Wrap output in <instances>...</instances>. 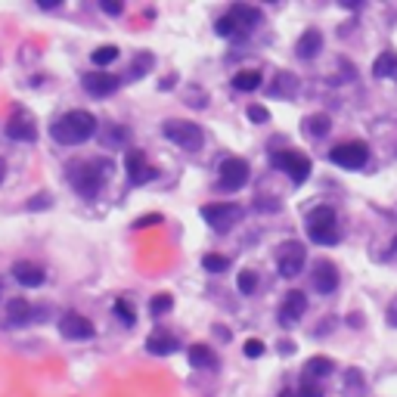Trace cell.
<instances>
[{
    "instance_id": "cell-27",
    "label": "cell",
    "mask_w": 397,
    "mask_h": 397,
    "mask_svg": "<svg viewBox=\"0 0 397 397\" xmlns=\"http://www.w3.org/2000/svg\"><path fill=\"white\" fill-rule=\"evenodd\" d=\"M363 388H366V382H363L360 369H348V373H344V394H348V397H360Z\"/></svg>"
},
{
    "instance_id": "cell-34",
    "label": "cell",
    "mask_w": 397,
    "mask_h": 397,
    "mask_svg": "<svg viewBox=\"0 0 397 397\" xmlns=\"http://www.w3.org/2000/svg\"><path fill=\"white\" fill-rule=\"evenodd\" d=\"M156 224H162V214H143L134 221V230H146V227H156Z\"/></svg>"
},
{
    "instance_id": "cell-16",
    "label": "cell",
    "mask_w": 397,
    "mask_h": 397,
    "mask_svg": "<svg viewBox=\"0 0 397 397\" xmlns=\"http://www.w3.org/2000/svg\"><path fill=\"white\" fill-rule=\"evenodd\" d=\"M304 310H308V298H304V292H289L280 308V323L283 326H295L298 320L304 317Z\"/></svg>"
},
{
    "instance_id": "cell-39",
    "label": "cell",
    "mask_w": 397,
    "mask_h": 397,
    "mask_svg": "<svg viewBox=\"0 0 397 397\" xmlns=\"http://www.w3.org/2000/svg\"><path fill=\"white\" fill-rule=\"evenodd\" d=\"M351 326H363V317L360 314H351Z\"/></svg>"
},
{
    "instance_id": "cell-1",
    "label": "cell",
    "mask_w": 397,
    "mask_h": 397,
    "mask_svg": "<svg viewBox=\"0 0 397 397\" xmlns=\"http://www.w3.org/2000/svg\"><path fill=\"white\" fill-rule=\"evenodd\" d=\"M97 134V115L87 112V109H72L62 118H56L53 128H50V137L62 146H78V143L90 140Z\"/></svg>"
},
{
    "instance_id": "cell-25",
    "label": "cell",
    "mask_w": 397,
    "mask_h": 397,
    "mask_svg": "<svg viewBox=\"0 0 397 397\" xmlns=\"http://www.w3.org/2000/svg\"><path fill=\"white\" fill-rule=\"evenodd\" d=\"M233 87L242 90V94H251V90H258V87H261V72L246 69V72L233 75Z\"/></svg>"
},
{
    "instance_id": "cell-11",
    "label": "cell",
    "mask_w": 397,
    "mask_h": 397,
    "mask_svg": "<svg viewBox=\"0 0 397 397\" xmlns=\"http://www.w3.org/2000/svg\"><path fill=\"white\" fill-rule=\"evenodd\" d=\"M304 261H308V251H304L301 242H285L280 251V276L292 280L304 270Z\"/></svg>"
},
{
    "instance_id": "cell-12",
    "label": "cell",
    "mask_w": 397,
    "mask_h": 397,
    "mask_svg": "<svg viewBox=\"0 0 397 397\" xmlns=\"http://www.w3.org/2000/svg\"><path fill=\"white\" fill-rule=\"evenodd\" d=\"M236 25V35H249V31H255L261 22H264V16H261V10H255V6L249 4H236L230 13H227Z\"/></svg>"
},
{
    "instance_id": "cell-17",
    "label": "cell",
    "mask_w": 397,
    "mask_h": 397,
    "mask_svg": "<svg viewBox=\"0 0 397 397\" xmlns=\"http://www.w3.org/2000/svg\"><path fill=\"white\" fill-rule=\"evenodd\" d=\"M84 90L87 94H94V97H109V94H115L118 90V78L115 75H106V72H90V75H84Z\"/></svg>"
},
{
    "instance_id": "cell-29",
    "label": "cell",
    "mask_w": 397,
    "mask_h": 397,
    "mask_svg": "<svg viewBox=\"0 0 397 397\" xmlns=\"http://www.w3.org/2000/svg\"><path fill=\"white\" fill-rule=\"evenodd\" d=\"M202 267H205L208 273H224V270L230 267V261H227L224 255H205L202 258Z\"/></svg>"
},
{
    "instance_id": "cell-22",
    "label": "cell",
    "mask_w": 397,
    "mask_h": 397,
    "mask_svg": "<svg viewBox=\"0 0 397 397\" xmlns=\"http://www.w3.org/2000/svg\"><path fill=\"white\" fill-rule=\"evenodd\" d=\"M6 320H10L13 326H28L31 320V304L25 298H13L10 304H6Z\"/></svg>"
},
{
    "instance_id": "cell-13",
    "label": "cell",
    "mask_w": 397,
    "mask_h": 397,
    "mask_svg": "<svg viewBox=\"0 0 397 397\" xmlns=\"http://www.w3.org/2000/svg\"><path fill=\"white\" fill-rule=\"evenodd\" d=\"M310 283L320 295H329L339 289V270H335L332 261H317L314 264V273H310Z\"/></svg>"
},
{
    "instance_id": "cell-42",
    "label": "cell",
    "mask_w": 397,
    "mask_h": 397,
    "mask_svg": "<svg viewBox=\"0 0 397 397\" xmlns=\"http://www.w3.org/2000/svg\"><path fill=\"white\" fill-rule=\"evenodd\" d=\"M388 258H397V239H394V249L388 251Z\"/></svg>"
},
{
    "instance_id": "cell-40",
    "label": "cell",
    "mask_w": 397,
    "mask_h": 397,
    "mask_svg": "<svg viewBox=\"0 0 397 397\" xmlns=\"http://www.w3.org/2000/svg\"><path fill=\"white\" fill-rule=\"evenodd\" d=\"M391 323H394V326H397V301H394V304H391Z\"/></svg>"
},
{
    "instance_id": "cell-18",
    "label": "cell",
    "mask_w": 397,
    "mask_h": 397,
    "mask_svg": "<svg viewBox=\"0 0 397 397\" xmlns=\"http://www.w3.org/2000/svg\"><path fill=\"white\" fill-rule=\"evenodd\" d=\"M295 50H298L301 59H314L320 50H323V35H320L317 28H308L304 35L298 38V44H295Z\"/></svg>"
},
{
    "instance_id": "cell-35",
    "label": "cell",
    "mask_w": 397,
    "mask_h": 397,
    "mask_svg": "<svg viewBox=\"0 0 397 397\" xmlns=\"http://www.w3.org/2000/svg\"><path fill=\"white\" fill-rule=\"evenodd\" d=\"M249 118L255 124H264V121H270V112H267L264 106H249Z\"/></svg>"
},
{
    "instance_id": "cell-36",
    "label": "cell",
    "mask_w": 397,
    "mask_h": 397,
    "mask_svg": "<svg viewBox=\"0 0 397 397\" xmlns=\"http://www.w3.org/2000/svg\"><path fill=\"white\" fill-rule=\"evenodd\" d=\"M261 354H264V342L249 339V342H246V357H261Z\"/></svg>"
},
{
    "instance_id": "cell-6",
    "label": "cell",
    "mask_w": 397,
    "mask_h": 397,
    "mask_svg": "<svg viewBox=\"0 0 397 397\" xmlns=\"http://www.w3.org/2000/svg\"><path fill=\"white\" fill-rule=\"evenodd\" d=\"M249 177H251V168L246 158H224L221 162V171H217V183H221V190L227 192H236V190H242L249 183Z\"/></svg>"
},
{
    "instance_id": "cell-9",
    "label": "cell",
    "mask_w": 397,
    "mask_h": 397,
    "mask_svg": "<svg viewBox=\"0 0 397 397\" xmlns=\"http://www.w3.org/2000/svg\"><path fill=\"white\" fill-rule=\"evenodd\" d=\"M6 134H10V140H19V143L38 140V124H35V118H31V112L25 106L13 109L10 124H6Z\"/></svg>"
},
{
    "instance_id": "cell-10",
    "label": "cell",
    "mask_w": 397,
    "mask_h": 397,
    "mask_svg": "<svg viewBox=\"0 0 397 397\" xmlns=\"http://www.w3.org/2000/svg\"><path fill=\"white\" fill-rule=\"evenodd\" d=\"M124 168H128V180L134 183V187H143V183H149L152 177H156L158 171L146 162V152L143 149H131L128 158H124Z\"/></svg>"
},
{
    "instance_id": "cell-7",
    "label": "cell",
    "mask_w": 397,
    "mask_h": 397,
    "mask_svg": "<svg viewBox=\"0 0 397 397\" xmlns=\"http://www.w3.org/2000/svg\"><path fill=\"white\" fill-rule=\"evenodd\" d=\"M202 217L214 227L217 233H227L230 227L242 217V208L239 205H233V202H214V205H205L202 208Z\"/></svg>"
},
{
    "instance_id": "cell-4",
    "label": "cell",
    "mask_w": 397,
    "mask_h": 397,
    "mask_svg": "<svg viewBox=\"0 0 397 397\" xmlns=\"http://www.w3.org/2000/svg\"><path fill=\"white\" fill-rule=\"evenodd\" d=\"M165 137L177 143L180 149H187V152H196L202 149V143H205V134H202L199 124H192V121H180V118H171V121H165Z\"/></svg>"
},
{
    "instance_id": "cell-28",
    "label": "cell",
    "mask_w": 397,
    "mask_h": 397,
    "mask_svg": "<svg viewBox=\"0 0 397 397\" xmlns=\"http://www.w3.org/2000/svg\"><path fill=\"white\" fill-rule=\"evenodd\" d=\"M171 308H174L171 295H156V298H152V304H149V314L152 317H165Z\"/></svg>"
},
{
    "instance_id": "cell-41",
    "label": "cell",
    "mask_w": 397,
    "mask_h": 397,
    "mask_svg": "<svg viewBox=\"0 0 397 397\" xmlns=\"http://www.w3.org/2000/svg\"><path fill=\"white\" fill-rule=\"evenodd\" d=\"M4 177H6V165H4V158H0V183H4Z\"/></svg>"
},
{
    "instance_id": "cell-20",
    "label": "cell",
    "mask_w": 397,
    "mask_h": 397,
    "mask_svg": "<svg viewBox=\"0 0 397 397\" xmlns=\"http://www.w3.org/2000/svg\"><path fill=\"white\" fill-rule=\"evenodd\" d=\"M329 128H332V118L326 112H317V115H308L301 121V131L308 134V137H326Z\"/></svg>"
},
{
    "instance_id": "cell-23",
    "label": "cell",
    "mask_w": 397,
    "mask_h": 397,
    "mask_svg": "<svg viewBox=\"0 0 397 397\" xmlns=\"http://www.w3.org/2000/svg\"><path fill=\"white\" fill-rule=\"evenodd\" d=\"M190 363L196 369H214L217 366V354L208 348V344H192L190 348Z\"/></svg>"
},
{
    "instance_id": "cell-19",
    "label": "cell",
    "mask_w": 397,
    "mask_h": 397,
    "mask_svg": "<svg viewBox=\"0 0 397 397\" xmlns=\"http://www.w3.org/2000/svg\"><path fill=\"white\" fill-rule=\"evenodd\" d=\"M177 348H180V344H177V339L168 332H152L146 339V351L156 354V357H168V354H174Z\"/></svg>"
},
{
    "instance_id": "cell-8",
    "label": "cell",
    "mask_w": 397,
    "mask_h": 397,
    "mask_svg": "<svg viewBox=\"0 0 397 397\" xmlns=\"http://www.w3.org/2000/svg\"><path fill=\"white\" fill-rule=\"evenodd\" d=\"M273 168H280L292 177V183H304L314 171V165H310L308 156H301V152H276L273 156Z\"/></svg>"
},
{
    "instance_id": "cell-15",
    "label": "cell",
    "mask_w": 397,
    "mask_h": 397,
    "mask_svg": "<svg viewBox=\"0 0 397 397\" xmlns=\"http://www.w3.org/2000/svg\"><path fill=\"white\" fill-rule=\"evenodd\" d=\"M13 276H16V283H19V285H25V289H38V285L47 280L44 267L35 264V261H16V264H13Z\"/></svg>"
},
{
    "instance_id": "cell-24",
    "label": "cell",
    "mask_w": 397,
    "mask_h": 397,
    "mask_svg": "<svg viewBox=\"0 0 397 397\" xmlns=\"http://www.w3.org/2000/svg\"><path fill=\"white\" fill-rule=\"evenodd\" d=\"M373 75L376 78H391L397 81V53H382L373 62Z\"/></svg>"
},
{
    "instance_id": "cell-30",
    "label": "cell",
    "mask_w": 397,
    "mask_h": 397,
    "mask_svg": "<svg viewBox=\"0 0 397 397\" xmlns=\"http://www.w3.org/2000/svg\"><path fill=\"white\" fill-rule=\"evenodd\" d=\"M255 289H258V276L251 273V270H242V273H239V292L242 295H251Z\"/></svg>"
},
{
    "instance_id": "cell-3",
    "label": "cell",
    "mask_w": 397,
    "mask_h": 397,
    "mask_svg": "<svg viewBox=\"0 0 397 397\" xmlns=\"http://www.w3.org/2000/svg\"><path fill=\"white\" fill-rule=\"evenodd\" d=\"M308 236L310 242H320V246H335L342 239V230H339V217L329 205H320L308 214Z\"/></svg>"
},
{
    "instance_id": "cell-2",
    "label": "cell",
    "mask_w": 397,
    "mask_h": 397,
    "mask_svg": "<svg viewBox=\"0 0 397 397\" xmlns=\"http://www.w3.org/2000/svg\"><path fill=\"white\" fill-rule=\"evenodd\" d=\"M109 171H112V165H109L106 158H97V162H72L69 165V180H72V187H75L78 196L94 199V196H99V190H103Z\"/></svg>"
},
{
    "instance_id": "cell-26",
    "label": "cell",
    "mask_w": 397,
    "mask_h": 397,
    "mask_svg": "<svg viewBox=\"0 0 397 397\" xmlns=\"http://www.w3.org/2000/svg\"><path fill=\"white\" fill-rule=\"evenodd\" d=\"M115 59H118V47L115 44H103V47H97L94 53H90V62L99 65V69H103V65H112Z\"/></svg>"
},
{
    "instance_id": "cell-31",
    "label": "cell",
    "mask_w": 397,
    "mask_h": 397,
    "mask_svg": "<svg viewBox=\"0 0 397 397\" xmlns=\"http://www.w3.org/2000/svg\"><path fill=\"white\" fill-rule=\"evenodd\" d=\"M115 314L121 317V323H124V326H134V323H137V317H134V310L128 308V301H124V298H118V301H115Z\"/></svg>"
},
{
    "instance_id": "cell-14",
    "label": "cell",
    "mask_w": 397,
    "mask_h": 397,
    "mask_svg": "<svg viewBox=\"0 0 397 397\" xmlns=\"http://www.w3.org/2000/svg\"><path fill=\"white\" fill-rule=\"evenodd\" d=\"M59 332H62L65 339L81 342V339H90V335H94V323L81 314H65L62 320H59Z\"/></svg>"
},
{
    "instance_id": "cell-38",
    "label": "cell",
    "mask_w": 397,
    "mask_h": 397,
    "mask_svg": "<svg viewBox=\"0 0 397 397\" xmlns=\"http://www.w3.org/2000/svg\"><path fill=\"white\" fill-rule=\"evenodd\" d=\"M280 351H283V354H295V344H292V342H283Z\"/></svg>"
},
{
    "instance_id": "cell-43",
    "label": "cell",
    "mask_w": 397,
    "mask_h": 397,
    "mask_svg": "<svg viewBox=\"0 0 397 397\" xmlns=\"http://www.w3.org/2000/svg\"><path fill=\"white\" fill-rule=\"evenodd\" d=\"M280 397H295V394H292V391H283V394H280Z\"/></svg>"
},
{
    "instance_id": "cell-21",
    "label": "cell",
    "mask_w": 397,
    "mask_h": 397,
    "mask_svg": "<svg viewBox=\"0 0 397 397\" xmlns=\"http://www.w3.org/2000/svg\"><path fill=\"white\" fill-rule=\"evenodd\" d=\"M335 373V363L329 357H310L304 363V379H310V382H317V379H326Z\"/></svg>"
},
{
    "instance_id": "cell-32",
    "label": "cell",
    "mask_w": 397,
    "mask_h": 397,
    "mask_svg": "<svg viewBox=\"0 0 397 397\" xmlns=\"http://www.w3.org/2000/svg\"><path fill=\"white\" fill-rule=\"evenodd\" d=\"M146 69H152V56L149 53H140V59L131 65L128 75H131V78H143V72H146Z\"/></svg>"
},
{
    "instance_id": "cell-37",
    "label": "cell",
    "mask_w": 397,
    "mask_h": 397,
    "mask_svg": "<svg viewBox=\"0 0 397 397\" xmlns=\"http://www.w3.org/2000/svg\"><path fill=\"white\" fill-rule=\"evenodd\" d=\"M99 6H103V13H109V16H118V13L124 10V6H121V0H103Z\"/></svg>"
},
{
    "instance_id": "cell-33",
    "label": "cell",
    "mask_w": 397,
    "mask_h": 397,
    "mask_svg": "<svg viewBox=\"0 0 397 397\" xmlns=\"http://www.w3.org/2000/svg\"><path fill=\"white\" fill-rule=\"evenodd\" d=\"M298 397H323V388H320L317 382H310V379H304Z\"/></svg>"
},
{
    "instance_id": "cell-5",
    "label": "cell",
    "mask_w": 397,
    "mask_h": 397,
    "mask_svg": "<svg viewBox=\"0 0 397 397\" xmlns=\"http://www.w3.org/2000/svg\"><path fill=\"white\" fill-rule=\"evenodd\" d=\"M329 162H335L339 168H348V171H360V168L369 162V146L363 140L339 143V146L329 152Z\"/></svg>"
}]
</instances>
